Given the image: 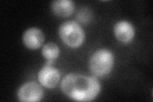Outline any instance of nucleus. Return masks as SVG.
<instances>
[{
	"label": "nucleus",
	"mask_w": 153,
	"mask_h": 102,
	"mask_svg": "<svg viewBox=\"0 0 153 102\" xmlns=\"http://www.w3.org/2000/svg\"><path fill=\"white\" fill-rule=\"evenodd\" d=\"M61 88L63 93L71 100L90 101L98 96L101 85L95 77L70 74L62 80Z\"/></svg>",
	"instance_id": "nucleus-1"
},
{
	"label": "nucleus",
	"mask_w": 153,
	"mask_h": 102,
	"mask_svg": "<svg viewBox=\"0 0 153 102\" xmlns=\"http://www.w3.org/2000/svg\"><path fill=\"white\" fill-rule=\"evenodd\" d=\"M114 63L113 53L106 48L94 52L91 56L89 68L95 77H105L111 73Z\"/></svg>",
	"instance_id": "nucleus-2"
},
{
	"label": "nucleus",
	"mask_w": 153,
	"mask_h": 102,
	"mask_svg": "<svg viewBox=\"0 0 153 102\" xmlns=\"http://www.w3.org/2000/svg\"><path fill=\"white\" fill-rule=\"evenodd\" d=\"M59 35L65 44L76 48L80 47L85 40V33L82 28L74 21H66L61 24Z\"/></svg>",
	"instance_id": "nucleus-3"
},
{
	"label": "nucleus",
	"mask_w": 153,
	"mask_h": 102,
	"mask_svg": "<svg viewBox=\"0 0 153 102\" xmlns=\"http://www.w3.org/2000/svg\"><path fill=\"white\" fill-rule=\"evenodd\" d=\"M44 96L42 87L35 82H28L22 84L17 91L19 100L25 102L39 101Z\"/></svg>",
	"instance_id": "nucleus-4"
},
{
	"label": "nucleus",
	"mask_w": 153,
	"mask_h": 102,
	"mask_svg": "<svg viewBox=\"0 0 153 102\" xmlns=\"http://www.w3.org/2000/svg\"><path fill=\"white\" fill-rule=\"evenodd\" d=\"M38 79L42 86L48 89H53L59 82V71L46 63L38 72Z\"/></svg>",
	"instance_id": "nucleus-5"
},
{
	"label": "nucleus",
	"mask_w": 153,
	"mask_h": 102,
	"mask_svg": "<svg viewBox=\"0 0 153 102\" xmlns=\"http://www.w3.org/2000/svg\"><path fill=\"white\" fill-rule=\"evenodd\" d=\"M45 36L42 31L37 28H30L25 31L22 35L25 45L31 50L38 49L43 45Z\"/></svg>",
	"instance_id": "nucleus-6"
},
{
	"label": "nucleus",
	"mask_w": 153,
	"mask_h": 102,
	"mask_svg": "<svg viewBox=\"0 0 153 102\" xmlns=\"http://www.w3.org/2000/svg\"><path fill=\"white\" fill-rule=\"evenodd\" d=\"M114 32L117 40L123 43L131 42L135 33L133 26L126 21L117 22L114 26Z\"/></svg>",
	"instance_id": "nucleus-7"
},
{
	"label": "nucleus",
	"mask_w": 153,
	"mask_h": 102,
	"mask_svg": "<svg viewBox=\"0 0 153 102\" xmlns=\"http://www.w3.org/2000/svg\"><path fill=\"white\" fill-rule=\"evenodd\" d=\"M51 9L56 16L68 17L75 10V3L71 0H56L52 2Z\"/></svg>",
	"instance_id": "nucleus-8"
},
{
	"label": "nucleus",
	"mask_w": 153,
	"mask_h": 102,
	"mask_svg": "<svg viewBox=\"0 0 153 102\" xmlns=\"http://www.w3.org/2000/svg\"><path fill=\"white\" fill-rule=\"evenodd\" d=\"M60 53L59 48L53 42L46 43L42 47V54L47 61L54 62L58 57Z\"/></svg>",
	"instance_id": "nucleus-9"
}]
</instances>
